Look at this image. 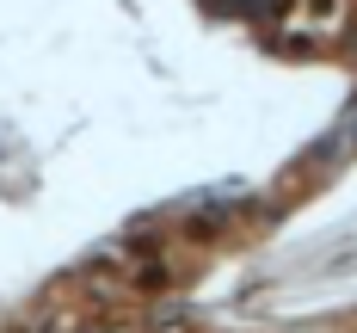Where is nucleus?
Wrapping results in <instances>:
<instances>
[{
    "label": "nucleus",
    "instance_id": "f257e3e1",
    "mask_svg": "<svg viewBox=\"0 0 357 333\" xmlns=\"http://www.w3.org/2000/svg\"><path fill=\"white\" fill-rule=\"evenodd\" d=\"M345 19V0H302V31H333Z\"/></svg>",
    "mask_w": 357,
    "mask_h": 333
},
{
    "label": "nucleus",
    "instance_id": "f03ea898",
    "mask_svg": "<svg viewBox=\"0 0 357 333\" xmlns=\"http://www.w3.org/2000/svg\"><path fill=\"white\" fill-rule=\"evenodd\" d=\"M326 333H333V327H326Z\"/></svg>",
    "mask_w": 357,
    "mask_h": 333
}]
</instances>
